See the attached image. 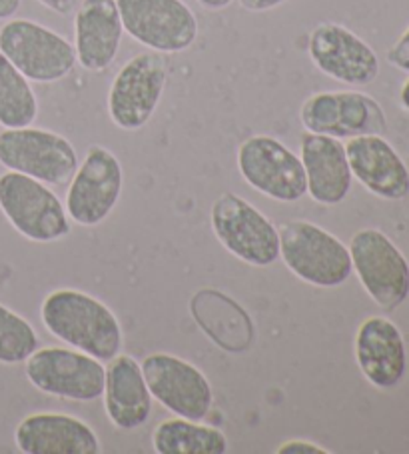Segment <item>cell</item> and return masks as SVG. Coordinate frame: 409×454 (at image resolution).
<instances>
[{
    "label": "cell",
    "mask_w": 409,
    "mask_h": 454,
    "mask_svg": "<svg viewBox=\"0 0 409 454\" xmlns=\"http://www.w3.org/2000/svg\"><path fill=\"white\" fill-rule=\"evenodd\" d=\"M41 320L54 339L108 363L124 348V328L114 310L76 288H58L44 296Z\"/></svg>",
    "instance_id": "1"
},
{
    "label": "cell",
    "mask_w": 409,
    "mask_h": 454,
    "mask_svg": "<svg viewBox=\"0 0 409 454\" xmlns=\"http://www.w3.org/2000/svg\"><path fill=\"white\" fill-rule=\"evenodd\" d=\"M280 258L294 277L318 288H337L351 277L350 248L320 224L304 218L278 229Z\"/></svg>",
    "instance_id": "2"
},
{
    "label": "cell",
    "mask_w": 409,
    "mask_h": 454,
    "mask_svg": "<svg viewBox=\"0 0 409 454\" xmlns=\"http://www.w3.org/2000/svg\"><path fill=\"white\" fill-rule=\"evenodd\" d=\"M0 210L20 237L41 245L62 240L73 232V221L57 192L22 172L0 175Z\"/></svg>",
    "instance_id": "3"
},
{
    "label": "cell",
    "mask_w": 409,
    "mask_h": 454,
    "mask_svg": "<svg viewBox=\"0 0 409 454\" xmlns=\"http://www.w3.org/2000/svg\"><path fill=\"white\" fill-rule=\"evenodd\" d=\"M210 223L220 245L238 261L266 269L280 258L278 226L240 194H220L212 202Z\"/></svg>",
    "instance_id": "4"
},
{
    "label": "cell",
    "mask_w": 409,
    "mask_h": 454,
    "mask_svg": "<svg viewBox=\"0 0 409 454\" xmlns=\"http://www.w3.org/2000/svg\"><path fill=\"white\" fill-rule=\"evenodd\" d=\"M168 84V62L156 51L134 54L108 90V116L126 132L144 129L158 111Z\"/></svg>",
    "instance_id": "5"
},
{
    "label": "cell",
    "mask_w": 409,
    "mask_h": 454,
    "mask_svg": "<svg viewBox=\"0 0 409 454\" xmlns=\"http://www.w3.org/2000/svg\"><path fill=\"white\" fill-rule=\"evenodd\" d=\"M0 54H4L30 82H60L76 67L74 44L57 30L27 19H9L0 27Z\"/></svg>",
    "instance_id": "6"
},
{
    "label": "cell",
    "mask_w": 409,
    "mask_h": 454,
    "mask_svg": "<svg viewBox=\"0 0 409 454\" xmlns=\"http://www.w3.org/2000/svg\"><path fill=\"white\" fill-rule=\"evenodd\" d=\"M0 164L49 186H65L78 168V153L66 137L30 124L0 132Z\"/></svg>",
    "instance_id": "7"
},
{
    "label": "cell",
    "mask_w": 409,
    "mask_h": 454,
    "mask_svg": "<svg viewBox=\"0 0 409 454\" xmlns=\"http://www.w3.org/2000/svg\"><path fill=\"white\" fill-rule=\"evenodd\" d=\"M25 372L36 390L65 401L92 403L104 393V363L73 347H38Z\"/></svg>",
    "instance_id": "8"
},
{
    "label": "cell",
    "mask_w": 409,
    "mask_h": 454,
    "mask_svg": "<svg viewBox=\"0 0 409 454\" xmlns=\"http://www.w3.org/2000/svg\"><path fill=\"white\" fill-rule=\"evenodd\" d=\"M351 266L361 286L385 312L399 309L409 296V262L388 234L361 229L350 240Z\"/></svg>",
    "instance_id": "9"
},
{
    "label": "cell",
    "mask_w": 409,
    "mask_h": 454,
    "mask_svg": "<svg viewBox=\"0 0 409 454\" xmlns=\"http://www.w3.org/2000/svg\"><path fill=\"white\" fill-rule=\"evenodd\" d=\"M235 164L251 189L267 199L289 205L308 194L300 156L276 137L254 135L242 140Z\"/></svg>",
    "instance_id": "10"
},
{
    "label": "cell",
    "mask_w": 409,
    "mask_h": 454,
    "mask_svg": "<svg viewBox=\"0 0 409 454\" xmlns=\"http://www.w3.org/2000/svg\"><path fill=\"white\" fill-rule=\"evenodd\" d=\"M124 189V168L106 146L92 145L70 180L65 208L78 226H98L112 215Z\"/></svg>",
    "instance_id": "11"
},
{
    "label": "cell",
    "mask_w": 409,
    "mask_h": 454,
    "mask_svg": "<svg viewBox=\"0 0 409 454\" xmlns=\"http://www.w3.org/2000/svg\"><path fill=\"white\" fill-rule=\"evenodd\" d=\"M124 33L146 49L178 54L192 49L198 19L184 0H116Z\"/></svg>",
    "instance_id": "12"
},
{
    "label": "cell",
    "mask_w": 409,
    "mask_h": 454,
    "mask_svg": "<svg viewBox=\"0 0 409 454\" xmlns=\"http://www.w3.org/2000/svg\"><path fill=\"white\" fill-rule=\"evenodd\" d=\"M143 372L152 398L174 417L204 420L214 406V388L198 366L168 352L144 356Z\"/></svg>",
    "instance_id": "13"
},
{
    "label": "cell",
    "mask_w": 409,
    "mask_h": 454,
    "mask_svg": "<svg viewBox=\"0 0 409 454\" xmlns=\"http://www.w3.org/2000/svg\"><path fill=\"white\" fill-rule=\"evenodd\" d=\"M302 127L313 135L353 138L385 135L388 116L374 97L358 90H324L304 100Z\"/></svg>",
    "instance_id": "14"
},
{
    "label": "cell",
    "mask_w": 409,
    "mask_h": 454,
    "mask_svg": "<svg viewBox=\"0 0 409 454\" xmlns=\"http://www.w3.org/2000/svg\"><path fill=\"white\" fill-rule=\"evenodd\" d=\"M308 54L320 73L350 86H367L380 76V59L364 38L337 22H321L310 33Z\"/></svg>",
    "instance_id": "15"
},
{
    "label": "cell",
    "mask_w": 409,
    "mask_h": 454,
    "mask_svg": "<svg viewBox=\"0 0 409 454\" xmlns=\"http://www.w3.org/2000/svg\"><path fill=\"white\" fill-rule=\"evenodd\" d=\"M353 350L359 371L369 385L388 390L404 380L407 371L405 340L390 318H366L358 326Z\"/></svg>",
    "instance_id": "16"
},
{
    "label": "cell",
    "mask_w": 409,
    "mask_h": 454,
    "mask_svg": "<svg viewBox=\"0 0 409 454\" xmlns=\"http://www.w3.org/2000/svg\"><path fill=\"white\" fill-rule=\"evenodd\" d=\"M14 444L25 454H98L100 438L89 422L65 412H35L20 420Z\"/></svg>",
    "instance_id": "17"
},
{
    "label": "cell",
    "mask_w": 409,
    "mask_h": 454,
    "mask_svg": "<svg viewBox=\"0 0 409 454\" xmlns=\"http://www.w3.org/2000/svg\"><path fill=\"white\" fill-rule=\"evenodd\" d=\"M351 176L383 200L409 197V168L383 135L348 138L345 145Z\"/></svg>",
    "instance_id": "18"
},
{
    "label": "cell",
    "mask_w": 409,
    "mask_h": 454,
    "mask_svg": "<svg viewBox=\"0 0 409 454\" xmlns=\"http://www.w3.org/2000/svg\"><path fill=\"white\" fill-rule=\"evenodd\" d=\"M124 27L116 0H82L74 17L76 62L89 73H104L120 52Z\"/></svg>",
    "instance_id": "19"
},
{
    "label": "cell",
    "mask_w": 409,
    "mask_h": 454,
    "mask_svg": "<svg viewBox=\"0 0 409 454\" xmlns=\"http://www.w3.org/2000/svg\"><path fill=\"white\" fill-rule=\"evenodd\" d=\"M300 160L305 170V184L313 202L336 207L351 191V170L340 138L313 135L305 130L300 138Z\"/></svg>",
    "instance_id": "20"
},
{
    "label": "cell",
    "mask_w": 409,
    "mask_h": 454,
    "mask_svg": "<svg viewBox=\"0 0 409 454\" xmlns=\"http://www.w3.org/2000/svg\"><path fill=\"white\" fill-rule=\"evenodd\" d=\"M104 411L118 430L144 427L152 414L154 398L146 385L143 366L130 355L108 360L104 379Z\"/></svg>",
    "instance_id": "21"
},
{
    "label": "cell",
    "mask_w": 409,
    "mask_h": 454,
    "mask_svg": "<svg viewBox=\"0 0 409 454\" xmlns=\"http://www.w3.org/2000/svg\"><path fill=\"white\" fill-rule=\"evenodd\" d=\"M152 449L158 454H224L228 438L222 430L202 420L172 417L156 425Z\"/></svg>",
    "instance_id": "22"
},
{
    "label": "cell",
    "mask_w": 409,
    "mask_h": 454,
    "mask_svg": "<svg viewBox=\"0 0 409 454\" xmlns=\"http://www.w3.org/2000/svg\"><path fill=\"white\" fill-rule=\"evenodd\" d=\"M36 116L38 98L30 81L4 54H0V127H30Z\"/></svg>",
    "instance_id": "23"
},
{
    "label": "cell",
    "mask_w": 409,
    "mask_h": 454,
    "mask_svg": "<svg viewBox=\"0 0 409 454\" xmlns=\"http://www.w3.org/2000/svg\"><path fill=\"white\" fill-rule=\"evenodd\" d=\"M35 326L19 312L0 304V364H22L38 348Z\"/></svg>",
    "instance_id": "24"
},
{
    "label": "cell",
    "mask_w": 409,
    "mask_h": 454,
    "mask_svg": "<svg viewBox=\"0 0 409 454\" xmlns=\"http://www.w3.org/2000/svg\"><path fill=\"white\" fill-rule=\"evenodd\" d=\"M388 62L391 67L409 73V27L405 28V33L397 38L396 44L388 51Z\"/></svg>",
    "instance_id": "25"
},
{
    "label": "cell",
    "mask_w": 409,
    "mask_h": 454,
    "mask_svg": "<svg viewBox=\"0 0 409 454\" xmlns=\"http://www.w3.org/2000/svg\"><path fill=\"white\" fill-rule=\"evenodd\" d=\"M278 454H329L328 449L320 446L312 441H304V438H292L278 446Z\"/></svg>",
    "instance_id": "26"
},
{
    "label": "cell",
    "mask_w": 409,
    "mask_h": 454,
    "mask_svg": "<svg viewBox=\"0 0 409 454\" xmlns=\"http://www.w3.org/2000/svg\"><path fill=\"white\" fill-rule=\"evenodd\" d=\"M38 3L46 6L49 11L62 14V17H66V14L76 12L78 4H81L82 0H38Z\"/></svg>",
    "instance_id": "27"
},
{
    "label": "cell",
    "mask_w": 409,
    "mask_h": 454,
    "mask_svg": "<svg viewBox=\"0 0 409 454\" xmlns=\"http://www.w3.org/2000/svg\"><path fill=\"white\" fill-rule=\"evenodd\" d=\"M240 6L248 12H267L278 9L286 0H238Z\"/></svg>",
    "instance_id": "28"
},
{
    "label": "cell",
    "mask_w": 409,
    "mask_h": 454,
    "mask_svg": "<svg viewBox=\"0 0 409 454\" xmlns=\"http://www.w3.org/2000/svg\"><path fill=\"white\" fill-rule=\"evenodd\" d=\"M22 0H0V20H9L19 12Z\"/></svg>",
    "instance_id": "29"
},
{
    "label": "cell",
    "mask_w": 409,
    "mask_h": 454,
    "mask_svg": "<svg viewBox=\"0 0 409 454\" xmlns=\"http://www.w3.org/2000/svg\"><path fill=\"white\" fill-rule=\"evenodd\" d=\"M198 3L206 11H222V9H228L234 0H198Z\"/></svg>",
    "instance_id": "30"
},
{
    "label": "cell",
    "mask_w": 409,
    "mask_h": 454,
    "mask_svg": "<svg viewBox=\"0 0 409 454\" xmlns=\"http://www.w3.org/2000/svg\"><path fill=\"white\" fill-rule=\"evenodd\" d=\"M399 100H401V106L405 108V111L409 113V78L404 82V86H401V92H399Z\"/></svg>",
    "instance_id": "31"
}]
</instances>
